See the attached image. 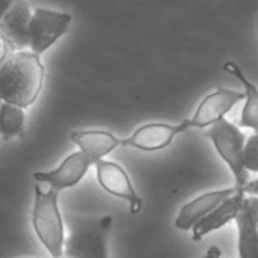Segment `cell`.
Masks as SVG:
<instances>
[{"instance_id": "6da1fadb", "label": "cell", "mask_w": 258, "mask_h": 258, "mask_svg": "<svg viewBox=\"0 0 258 258\" xmlns=\"http://www.w3.org/2000/svg\"><path fill=\"white\" fill-rule=\"evenodd\" d=\"M45 68L29 48L12 50L0 63V100L27 109L39 97Z\"/></svg>"}, {"instance_id": "7a4b0ae2", "label": "cell", "mask_w": 258, "mask_h": 258, "mask_svg": "<svg viewBox=\"0 0 258 258\" xmlns=\"http://www.w3.org/2000/svg\"><path fill=\"white\" fill-rule=\"evenodd\" d=\"M70 234L63 242V255L71 258H109L112 216L70 215Z\"/></svg>"}, {"instance_id": "3957f363", "label": "cell", "mask_w": 258, "mask_h": 258, "mask_svg": "<svg viewBox=\"0 0 258 258\" xmlns=\"http://www.w3.org/2000/svg\"><path fill=\"white\" fill-rule=\"evenodd\" d=\"M32 225L36 237L53 258L63 255L65 227L59 210V192L44 190L39 183L35 186V201L32 210Z\"/></svg>"}, {"instance_id": "277c9868", "label": "cell", "mask_w": 258, "mask_h": 258, "mask_svg": "<svg viewBox=\"0 0 258 258\" xmlns=\"http://www.w3.org/2000/svg\"><path fill=\"white\" fill-rule=\"evenodd\" d=\"M206 136L212 141L219 157L227 163L233 177L234 186L242 189L249 181V171L245 166V133L227 118L219 119L206 128Z\"/></svg>"}, {"instance_id": "5b68a950", "label": "cell", "mask_w": 258, "mask_h": 258, "mask_svg": "<svg viewBox=\"0 0 258 258\" xmlns=\"http://www.w3.org/2000/svg\"><path fill=\"white\" fill-rule=\"evenodd\" d=\"M71 21L73 17L68 12L53 11L47 8L32 9L27 48L41 56L68 32Z\"/></svg>"}, {"instance_id": "8992f818", "label": "cell", "mask_w": 258, "mask_h": 258, "mask_svg": "<svg viewBox=\"0 0 258 258\" xmlns=\"http://www.w3.org/2000/svg\"><path fill=\"white\" fill-rule=\"evenodd\" d=\"M245 100V92L218 86L213 92L207 94L198 104L192 118L184 119L187 128H207L225 118L231 109Z\"/></svg>"}, {"instance_id": "52a82bcc", "label": "cell", "mask_w": 258, "mask_h": 258, "mask_svg": "<svg viewBox=\"0 0 258 258\" xmlns=\"http://www.w3.org/2000/svg\"><path fill=\"white\" fill-rule=\"evenodd\" d=\"M94 165L97 171V181L103 187V190L127 201L130 213L138 215L142 209V200L133 187V183L125 169L121 165L106 159H101Z\"/></svg>"}, {"instance_id": "ba28073f", "label": "cell", "mask_w": 258, "mask_h": 258, "mask_svg": "<svg viewBox=\"0 0 258 258\" xmlns=\"http://www.w3.org/2000/svg\"><path fill=\"white\" fill-rule=\"evenodd\" d=\"M187 130L184 119L180 124L148 122L138 127L130 136L122 138V147L141 151H160L168 148L178 135L186 133Z\"/></svg>"}, {"instance_id": "9c48e42d", "label": "cell", "mask_w": 258, "mask_h": 258, "mask_svg": "<svg viewBox=\"0 0 258 258\" xmlns=\"http://www.w3.org/2000/svg\"><path fill=\"white\" fill-rule=\"evenodd\" d=\"M94 162L80 150L67 156L59 166L51 171H38L33 174V178L39 184H47L50 189L57 192L76 186L89 171Z\"/></svg>"}, {"instance_id": "30bf717a", "label": "cell", "mask_w": 258, "mask_h": 258, "mask_svg": "<svg viewBox=\"0 0 258 258\" xmlns=\"http://www.w3.org/2000/svg\"><path fill=\"white\" fill-rule=\"evenodd\" d=\"M30 18L32 8L27 0H15L0 18V32L11 44L12 50H24L29 47Z\"/></svg>"}, {"instance_id": "8fae6325", "label": "cell", "mask_w": 258, "mask_h": 258, "mask_svg": "<svg viewBox=\"0 0 258 258\" xmlns=\"http://www.w3.org/2000/svg\"><path fill=\"white\" fill-rule=\"evenodd\" d=\"M246 195L242 189L236 187V192L228 197L225 201H222L218 207H215L210 213H207L201 221H198L195 224V227L192 228V239L195 242L203 240L207 234L221 230L222 227H225L228 222L234 221L243 206Z\"/></svg>"}, {"instance_id": "7c38bea8", "label": "cell", "mask_w": 258, "mask_h": 258, "mask_svg": "<svg viewBox=\"0 0 258 258\" xmlns=\"http://www.w3.org/2000/svg\"><path fill=\"white\" fill-rule=\"evenodd\" d=\"M239 258H258V197H246L234 219Z\"/></svg>"}, {"instance_id": "4fadbf2b", "label": "cell", "mask_w": 258, "mask_h": 258, "mask_svg": "<svg viewBox=\"0 0 258 258\" xmlns=\"http://www.w3.org/2000/svg\"><path fill=\"white\" fill-rule=\"evenodd\" d=\"M70 139L94 163L104 159L116 148L122 147V138H118L109 130H74L71 132Z\"/></svg>"}, {"instance_id": "5bb4252c", "label": "cell", "mask_w": 258, "mask_h": 258, "mask_svg": "<svg viewBox=\"0 0 258 258\" xmlns=\"http://www.w3.org/2000/svg\"><path fill=\"white\" fill-rule=\"evenodd\" d=\"M234 192H236V186L228 187V189H218V190L206 192L197 197L195 200H192L190 203L181 207L175 219V228L181 231L192 230L198 221H201L207 213H210L215 207H218L222 201H225Z\"/></svg>"}, {"instance_id": "9a60e30c", "label": "cell", "mask_w": 258, "mask_h": 258, "mask_svg": "<svg viewBox=\"0 0 258 258\" xmlns=\"http://www.w3.org/2000/svg\"><path fill=\"white\" fill-rule=\"evenodd\" d=\"M224 70L230 74H233L245 88V106L242 109L240 116V125L246 128H252L258 132V88L245 76V73L240 70V67L236 62L228 60L224 65Z\"/></svg>"}, {"instance_id": "2e32d148", "label": "cell", "mask_w": 258, "mask_h": 258, "mask_svg": "<svg viewBox=\"0 0 258 258\" xmlns=\"http://www.w3.org/2000/svg\"><path fill=\"white\" fill-rule=\"evenodd\" d=\"M24 109L0 100V138L3 141L24 135Z\"/></svg>"}, {"instance_id": "e0dca14e", "label": "cell", "mask_w": 258, "mask_h": 258, "mask_svg": "<svg viewBox=\"0 0 258 258\" xmlns=\"http://www.w3.org/2000/svg\"><path fill=\"white\" fill-rule=\"evenodd\" d=\"M245 166L249 172L258 174V132L246 138L245 153H243Z\"/></svg>"}, {"instance_id": "ac0fdd59", "label": "cell", "mask_w": 258, "mask_h": 258, "mask_svg": "<svg viewBox=\"0 0 258 258\" xmlns=\"http://www.w3.org/2000/svg\"><path fill=\"white\" fill-rule=\"evenodd\" d=\"M12 51V47L11 44L8 42V39L5 38V35L0 32V63L8 57V54Z\"/></svg>"}, {"instance_id": "d6986e66", "label": "cell", "mask_w": 258, "mask_h": 258, "mask_svg": "<svg viewBox=\"0 0 258 258\" xmlns=\"http://www.w3.org/2000/svg\"><path fill=\"white\" fill-rule=\"evenodd\" d=\"M201 258H225V257L222 255V252H221V249H219L218 246H210V248L206 251V254H204Z\"/></svg>"}, {"instance_id": "ffe728a7", "label": "cell", "mask_w": 258, "mask_h": 258, "mask_svg": "<svg viewBox=\"0 0 258 258\" xmlns=\"http://www.w3.org/2000/svg\"><path fill=\"white\" fill-rule=\"evenodd\" d=\"M15 0H0V18L3 17V14L14 5Z\"/></svg>"}, {"instance_id": "44dd1931", "label": "cell", "mask_w": 258, "mask_h": 258, "mask_svg": "<svg viewBox=\"0 0 258 258\" xmlns=\"http://www.w3.org/2000/svg\"><path fill=\"white\" fill-rule=\"evenodd\" d=\"M59 258H71V257H67V255H62V257H59Z\"/></svg>"}]
</instances>
